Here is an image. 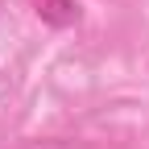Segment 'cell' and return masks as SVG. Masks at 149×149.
<instances>
[{
  "instance_id": "cell-1",
  "label": "cell",
  "mask_w": 149,
  "mask_h": 149,
  "mask_svg": "<svg viewBox=\"0 0 149 149\" xmlns=\"http://www.w3.org/2000/svg\"><path fill=\"white\" fill-rule=\"evenodd\" d=\"M37 17L54 29H66V25L79 21V4L74 0H37Z\"/></svg>"
},
{
  "instance_id": "cell-2",
  "label": "cell",
  "mask_w": 149,
  "mask_h": 149,
  "mask_svg": "<svg viewBox=\"0 0 149 149\" xmlns=\"http://www.w3.org/2000/svg\"><path fill=\"white\" fill-rule=\"evenodd\" d=\"M0 8H4V0H0Z\"/></svg>"
}]
</instances>
